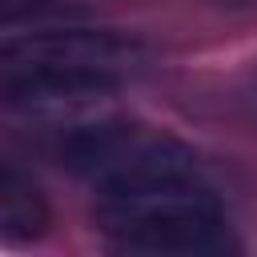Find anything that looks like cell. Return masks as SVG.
Returning <instances> with one entry per match:
<instances>
[{"instance_id": "6da1fadb", "label": "cell", "mask_w": 257, "mask_h": 257, "mask_svg": "<svg viewBox=\"0 0 257 257\" xmlns=\"http://www.w3.org/2000/svg\"><path fill=\"white\" fill-rule=\"evenodd\" d=\"M145 64V44L112 28H12L0 32V104L36 116H72L120 92Z\"/></svg>"}, {"instance_id": "7a4b0ae2", "label": "cell", "mask_w": 257, "mask_h": 257, "mask_svg": "<svg viewBox=\"0 0 257 257\" xmlns=\"http://www.w3.org/2000/svg\"><path fill=\"white\" fill-rule=\"evenodd\" d=\"M92 221L112 249L141 257H217L233 249L225 201L201 157L96 189Z\"/></svg>"}, {"instance_id": "3957f363", "label": "cell", "mask_w": 257, "mask_h": 257, "mask_svg": "<svg viewBox=\"0 0 257 257\" xmlns=\"http://www.w3.org/2000/svg\"><path fill=\"white\" fill-rule=\"evenodd\" d=\"M48 229H52V205L44 189L16 161L0 157V245L28 249L44 241Z\"/></svg>"}, {"instance_id": "277c9868", "label": "cell", "mask_w": 257, "mask_h": 257, "mask_svg": "<svg viewBox=\"0 0 257 257\" xmlns=\"http://www.w3.org/2000/svg\"><path fill=\"white\" fill-rule=\"evenodd\" d=\"M233 108H237V116L249 124V128H257V60L233 80Z\"/></svg>"}, {"instance_id": "5b68a950", "label": "cell", "mask_w": 257, "mask_h": 257, "mask_svg": "<svg viewBox=\"0 0 257 257\" xmlns=\"http://www.w3.org/2000/svg\"><path fill=\"white\" fill-rule=\"evenodd\" d=\"M44 8H52V0H0V32H12L28 20H36Z\"/></svg>"}, {"instance_id": "8992f818", "label": "cell", "mask_w": 257, "mask_h": 257, "mask_svg": "<svg viewBox=\"0 0 257 257\" xmlns=\"http://www.w3.org/2000/svg\"><path fill=\"white\" fill-rule=\"evenodd\" d=\"M221 4H233V8H257V0H221Z\"/></svg>"}]
</instances>
